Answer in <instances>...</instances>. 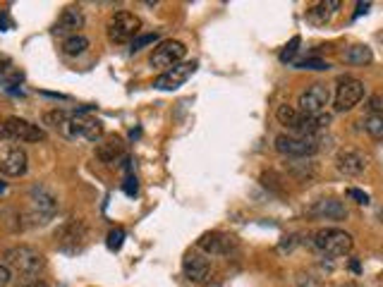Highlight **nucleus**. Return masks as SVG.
I'll return each instance as SVG.
<instances>
[{"instance_id": "2eb2a0df", "label": "nucleus", "mask_w": 383, "mask_h": 287, "mask_svg": "<svg viewBox=\"0 0 383 287\" xmlns=\"http://www.w3.org/2000/svg\"><path fill=\"white\" fill-rule=\"evenodd\" d=\"M84 27V12H82L79 5H70L60 12V17H57L55 27H53V34L55 36H74L79 34V29Z\"/></svg>"}, {"instance_id": "c756f323", "label": "nucleus", "mask_w": 383, "mask_h": 287, "mask_svg": "<svg viewBox=\"0 0 383 287\" xmlns=\"http://www.w3.org/2000/svg\"><path fill=\"white\" fill-rule=\"evenodd\" d=\"M367 108L372 111V115H383V94H374L372 99H369Z\"/></svg>"}, {"instance_id": "a878e982", "label": "nucleus", "mask_w": 383, "mask_h": 287, "mask_svg": "<svg viewBox=\"0 0 383 287\" xmlns=\"http://www.w3.org/2000/svg\"><path fill=\"white\" fill-rule=\"evenodd\" d=\"M297 69H311V72H323V69H331V65L326 60H318V57H306V60L295 62Z\"/></svg>"}, {"instance_id": "0eeeda50", "label": "nucleus", "mask_w": 383, "mask_h": 287, "mask_svg": "<svg viewBox=\"0 0 383 287\" xmlns=\"http://www.w3.org/2000/svg\"><path fill=\"white\" fill-rule=\"evenodd\" d=\"M362 99H364V81H360L357 77H340V79H338L335 96H333L335 113L353 111Z\"/></svg>"}, {"instance_id": "39448f33", "label": "nucleus", "mask_w": 383, "mask_h": 287, "mask_svg": "<svg viewBox=\"0 0 383 287\" xmlns=\"http://www.w3.org/2000/svg\"><path fill=\"white\" fill-rule=\"evenodd\" d=\"M142 29V19H139L134 12H127V10H120L115 12L108 22V38L113 43H127V41H134Z\"/></svg>"}, {"instance_id": "f8f14e48", "label": "nucleus", "mask_w": 383, "mask_h": 287, "mask_svg": "<svg viewBox=\"0 0 383 287\" xmlns=\"http://www.w3.org/2000/svg\"><path fill=\"white\" fill-rule=\"evenodd\" d=\"M196 247L201 249L209 257H226V254L233 252L238 247V240L233 235H226L221 230H211V232H204L199 240H196Z\"/></svg>"}, {"instance_id": "f704fd0d", "label": "nucleus", "mask_w": 383, "mask_h": 287, "mask_svg": "<svg viewBox=\"0 0 383 287\" xmlns=\"http://www.w3.org/2000/svg\"><path fill=\"white\" fill-rule=\"evenodd\" d=\"M369 8H372V5H369V3H357V12H355V17L364 15V12H367Z\"/></svg>"}, {"instance_id": "b1692460", "label": "nucleus", "mask_w": 383, "mask_h": 287, "mask_svg": "<svg viewBox=\"0 0 383 287\" xmlns=\"http://www.w3.org/2000/svg\"><path fill=\"white\" fill-rule=\"evenodd\" d=\"M70 118L72 115H67L65 111H48L46 115H43V125H48V127H53V130H60V132H65L67 134V127H70Z\"/></svg>"}, {"instance_id": "4be33fe9", "label": "nucleus", "mask_w": 383, "mask_h": 287, "mask_svg": "<svg viewBox=\"0 0 383 287\" xmlns=\"http://www.w3.org/2000/svg\"><path fill=\"white\" fill-rule=\"evenodd\" d=\"M343 60L350 62V65H369V62L374 60V53H372V48L364 46V43H355V46H350L345 50Z\"/></svg>"}, {"instance_id": "f03ea898", "label": "nucleus", "mask_w": 383, "mask_h": 287, "mask_svg": "<svg viewBox=\"0 0 383 287\" xmlns=\"http://www.w3.org/2000/svg\"><path fill=\"white\" fill-rule=\"evenodd\" d=\"M314 247L326 257H348L355 249V240L340 227H321L314 235Z\"/></svg>"}, {"instance_id": "6ab92c4d", "label": "nucleus", "mask_w": 383, "mask_h": 287, "mask_svg": "<svg viewBox=\"0 0 383 287\" xmlns=\"http://www.w3.org/2000/svg\"><path fill=\"white\" fill-rule=\"evenodd\" d=\"M311 215L326 220H345L348 218V208L340 199H318L314 206L309 208Z\"/></svg>"}, {"instance_id": "f3484780", "label": "nucleus", "mask_w": 383, "mask_h": 287, "mask_svg": "<svg viewBox=\"0 0 383 287\" xmlns=\"http://www.w3.org/2000/svg\"><path fill=\"white\" fill-rule=\"evenodd\" d=\"M182 271L184 278L192 280V283H206L211 278V261L199 257V254H187L182 261Z\"/></svg>"}, {"instance_id": "412c9836", "label": "nucleus", "mask_w": 383, "mask_h": 287, "mask_svg": "<svg viewBox=\"0 0 383 287\" xmlns=\"http://www.w3.org/2000/svg\"><path fill=\"white\" fill-rule=\"evenodd\" d=\"M276 118H278V123L280 125H285L287 130H292V132H299V127H302V120H304V113H299L295 106H278V111H276Z\"/></svg>"}, {"instance_id": "2f4dec72", "label": "nucleus", "mask_w": 383, "mask_h": 287, "mask_svg": "<svg viewBox=\"0 0 383 287\" xmlns=\"http://www.w3.org/2000/svg\"><path fill=\"white\" fill-rule=\"evenodd\" d=\"M12 280V271L5 264H0V287H8Z\"/></svg>"}, {"instance_id": "1a4fd4ad", "label": "nucleus", "mask_w": 383, "mask_h": 287, "mask_svg": "<svg viewBox=\"0 0 383 287\" xmlns=\"http://www.w3.org/2000/svg\"><path fill=\"white\" fill-rule=\"evenodd\" d=\"M67 137H84L89 142H99L104 137V123L99 118H94L89 108H84V111L74 113L70 118Z\"/></svg>"}, {"instance_id": "e433bc0d", "label": "nucleus", "mask_w": 383, "mask_h": 287, "mask_svg": "<svg viewBox=\"0 0 383 287\" xmlns=\"http://www.w3.org/2000/svg\"><path fill=\"white\" fill-rule=\"evenodd\" d=\"M3 191H5V182H0V194H3Z\"/></svg>"}, {"instance_id": "aec40b11", "label": "nucleus", "mask_w": 383, "mask_h": 287, "mask_svg": "<svg viewBox=\"0 0 383 287\" xmlns=\"http://www.w3.org/2000/svg\"><path fill=\"white\" fill-rule=\"evenodd\" d=\"M340 3L338 0H326V3H316L306 10V22L314 24V27H323V24L331 22V17L335 15Z\"/></svg>"}, {"instance_id": "473e14b6", "label": "nucleus", "mask_w": 383, "mask_h": 287, "mask_svg": "<svg viewBox=\"0 0 383 287\" xmlns=\"http://www.w3.org/2000/svg\"><path fill=\"white\" fill-rule=\"evenodd\" d=\"M125 191L130 196L137 194V177H132V175H127V180H125Z\"/></svg>"}, {"instance_id": "6e6552de", "label": "nucleus", "mask_w": 383, "mask_h": 287, "mask_svg": "<svg viewBox=\"0 0 383 287\" xmlns=\"http://www.w3.org/2000/svg\"><path fill=\"white\" fill-rule=\"evenodd\" d=\"M0 132H3V137L12 139V142L34 144V142H43V139H46V132H43L41 127L29 123V120H24V118H17V115H12V118L5 120L3 127H0Z\"/></svg>"}, {"instance_id": "c9c22d12", "label": "nucleus", "mask_w": 383, "mask_h": 287, "mask_svg": "<svg viewBox=\"0 0 383 287\" xmlns=\"http://www.w3.org/2000/svg\"><path fill=\"white\" fill-rule=\"evenodd\" d=\"M22 287H48V285L41 283V280H31V283H24Z\"/></svg>"}, {"instance_id": "bb28decb", "label": "nucleus", "mask_w": 383, "mask_h": 287, "mask_svg": "<svg viewBox=\"0 0 383 287\" xmlns=\"http://www.w3.org/2000/svg\"><path fill=\"white\" fill-rule=\"evenodd\" d=\"M299 43H302V38L292 36V41L287 43V46L283 48V53H280V62H292V57H295L297 50H299Z\"/></svg>"}, {"instance_id": "7ed1b4c3", "label": "nucleus", "mask_w": 383, "mask_h": 287, "mask_svg": "<svg viewBox=\"0 0 383 287\" xmlns=\"http://www.w3.org/2000/svg\"><path fill=\"white\" fill-rule=\"evenodd\" d=\"M55 247L65 254H77L87 247L89 242V227L84 220L79 218H70L62 225H57L55 230Z\"/></svg>"}, {"instance_id": "72a5a7b5", "label": "nucleus", "mask_w": 383, "mask_h": 287, "mask_svg": "<svg viewBox=\"0 0 383 287\" xmlns=\"http://www.w3.org/2000/svg\"><path fill=\"white\" fill-rule=\"evenodd\" d=\"M12 67V60L5 53H0V74H5Z\"/></svg>"}, {"instance_id": "ddd939ff", "label": "nucleus", "mask_w": 383, "mask_h": 287, "mask_svg": "<svg viewBox=\"0 0 383 287\" xmlns=\"http://www.w3.org/2000/svg\"><path fill=\"white\" fill-rule=\"evenodd\" d=\"M194 72H196V62H180V65H175L172 69L158 77V79L153 81V86H156L158 91H175V89H180Z\"/></svg>"}, {"instance_id": "4468645a", "label": "nucleus", "mask_w": 383, "mask_h": 287, "mask_svg": "<svg viewBox=\"0 0 383 287\" xmlns=\"http://www.w3.org/2000/svg\"><path fill=\"white\" fill-rule=\"evenodd\" d=\"M335 170L345 177H357L367 170V156L357 149H340L335 156Z\"/></svg>"}, {"instance_id": "dca6fc26", "label": "nucleus", "mask_w": 383, "mask_h": 287, "mask_svg": "<svg viewBox=\"0 0 383 287\" xmlns=\"http://www.w3.org/2000/svg\"><path fill=\"white\" fill-rule=\"evenodd\" d=\"M31 206H34V215L41 218V223H46L48 218H53V213L57 210V199L46 187H31Z\"/></svg>"}, {"instance_id": "9d476101", "label": "nucleus", "mask_w": 383, "mask_h": 287, "mask_svg": "<svg viewBox=\"0 0 383 287\" xmlns=\"http://www.w3.org/2000/svg\"><path fill=\"white\" fill-rule=\"evenodd\" d=\"M328 103H331V89L321 84V81H314V84H309L299 94L297 111L304 115H321Z\"/></svg>"}, {"instance_id": "20e7f679", "label": "nucleus", "mask_w": 383, "mask_h": 287, "mask_svg": "<svg viewBox=\"0 0 383 287\" xmlns=\"http://www.w3.org/2000/svg\"><path fill=\"white\" fill-rule=\"evenodd\" d=\"M316 137H295V134H280L276 137V151L285 158H311L318 153Z\"/></svg>"}, {"instance_id": "393cba45", "label": "nucleus", "mask_w": 383, "mask_h": 287, "mask_svg": "<svg viewBox=\"0 0 383 287\" xmlns=\"http://www.w3.org/2000/svg\"><path fill=\"white\" fill-rule=\"evenodd\" d=\"M364 130L372 134L374 139H383V115H369L364 120Z\"/></svg>"}, {"instance_id": "7c9ffc66", "label": "nucleus", "mask_w": 383, "mask_h": 287, "mask_svg": "<svg viewBox=\"0 0 383 287\" xmlns=\"http://www.w3.org/2000/svg\"><path fill=\"white\" fill-rule=\"evenodd\" d=\"M348 196H350V199H355L357 203H362V206H367V203H369V196L367 194H364V191H360V189H348Z\"/></svg>"}, {"instance_id": "f257e3e1", "label": "nucleus", "mask_w": 383, "mask_h": 287, "mask_svg": "<svg viewBox=\"0 0 383 287\" xmlns=\"http://www.w3.org/2000/svg\"><path fill=\"white\" fill-rule=\"evenodd\" d=\"M3 259H5V266H8L10 271H15L19 278L27 280V283L38 280V273H41L43 266H46L43 254L29 244H19V247L8 249V252L3 254Z\"/></svg>"}, {"instance_id": "9b49d317", "label": "nucleus", "mask_w": 383, "mask_h": 287, "mask_svg": "<svg viewBox=\"0 0 383 287\" xmlns=\"http://www.w3.org/2000/svg\"><path fill=\"white\" fill-rule=\"evenodd\" d=\"M29 168L27 151L17 144L0 146V175L5 177H22Z\"/></svg>"}, {"instance_id": "a211bd4d", "label": "nucleus", "mask_w": 383, "mask_h": 287, "mask_svg": "<svg viewBox=\"0 0 383 287\" xmlns=\"http://www.w3.org/2000/svg\"><path fill=\"white\" fill-rule=\"evenodd\" d=\"M96 158L106 165H113L118 163L120 158H125V144L120 137H106L101 139L99 146H96Z\"/></svg>"}, {"instance_id": "c85d7f7f", "label": "nucleus", "mask_w": 383, "mask_h": 287, "mask_svg": "<svg viewBox=\"0 0 383 287\" xmlns=\"http://www.w3.org/2000/svg\"><path fill=\"white\" fill-rule=\"evenodd\" d=\"M158 41V34H142L137 36L132 41V53H137V50H142L144 46H149V43H156Z\"/></svg>"}, {"instance_id": "5701e85b", "label": "nucleus", "mask_w": 383, "mask_h": 287, "mask_svg": "<svg viewBox=\"0 0 383 287\" xmlns=\"http://www.w3.org/2000/svg\"><path fill=\"white\" fill-rule=\"evenodd\" d=\"M89 48V38L84 34H74V36H67L62 41V53L70 55V57H77V55H84Z\"/></svg>"}, {"instance_id": "cd10ccee", "label": "nucleus", "mask_w": 383, "mask_h": 287, "mask_svg": "<svg viewBox=\"0 0 383 287\" xmlns=\"http://www.w3.org/2000/svg\"><path fill=\"white\" fill-rule=\"evenodd\" d=\"M125 242V230L123 227H115L108 232V249H113V252H118L120 247H123Z\"/></svg>"}, {"instance_id": "423d86ee", "label": "nucleus", "mask_w": 383, "mask_h": 287, "mask_svg": "<svg viewBox=\"0 0 383 287\" xmlns=\"http://www.w3.org/2000/svg\"><path fill=\"white\" fill-rule=\"evenodd\" d=\"M184 55H187V48H184L182 41H175V38H168V41H161L156 48H153V53L149 57V65L153 69H172L175 65H180L184 60Z\"/></svg>"}]
</instances>
